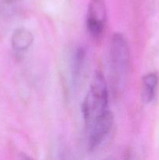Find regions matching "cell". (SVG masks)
Wrapping results in <instances>:
<instances>
[{
    "label": "cell",
    "mask_w": 159,
    "mask_h": 160,
    "mask_svg": "<svg viewBox=\"0 0 159 160\" xmlns=\"http://www.w3.org/2000/svg\"><path fill=\"white\" fill-rule=\"evenodd\" d=\"M111 73L112 87L116 94L123 92L126 84L129 61V48L124 36L119 33L113 34L110 48Z\"/></svg>",
    "instance_id": "6da1fadb"
},
{
    "label": "cell",
    "mask_w": 159,
    "mask_h": 160,
    "mask_svg": "<svg viewBox=\"0 0 159 160\" xmlns=\"http://www.w3.org/2000/svg\"><path fill=\"white\" fill-rule=\"evenodd\" d=\"M108 93L107 84L101 72L98 71L94 76L90 89L82 106V112L86 126L94 119L108 110Z\"/></svg>",
    "instance_id": "7a4b0ae2"
},
{
    "label": "cell",
    "mask_w": 159,
    "mask_h": 160,
    "mask_svg": "<svg viewBox=\"0 0 159 160\" xmlns=\"http://www.w3.org/2000/svg\"><path fill=\"white\" fill-rule=\"evenodd\" d=\"M113 125V116L108 110L93 120L88 129V147L91 151L98 148L111 132Z\"/></svg>",
    "instance_id": "3957f363"
},
{
    "label": "cell",
    "mask_w": 159,
    "mask_h": 160,
    "mask_svg": "<svg viewBox=\"0 0 159 160\" xmlns=\"http://www.w3.org/2000/svg\"><path fill=\"white\" fill-rule=\"evenodd\" d=\"M106 9L104 0H90L87 15V29L95 40H99L104 33Z\"/></svg>",
    "instance_id": "277c9868"
},
{
    "label": "cell",
    "mask_w": 159,
    "mask_h": 160,
    "mask_svg": "<svg viewBox=\"0 0 159 160\" xmlns=\"http://www.w3.org/2000/svg\"><path fill=\"white\" fill-rule=\"evenodd\" d=\"M12 47L17 53L23 52L27 50L34 42V36L26 28H18L12 36Z\"/></svg>",
    "instance_id": "5b68a950"
},
{
    "label": "cell",
    "mask_w": 159,
    "mask_h": 160,
    "mask_svg": "<svg viewBox=\"0 0 159 160\" xmlns=\"http://www.w3.org/2000/svg\"><path fill=\"white\" fill-rule=\"evenodd\" d=\"M157 84H158V78L156 73H148L143 78L141 98L145 104H148L154 99Z\"/></svg>",
    "instance_id": "8992f818"
},
{
    "label": "cell",
    "mask_w": 159,
    "mask_h": 160,
    "mask_svg": "<svg viewBox=\"0 0 159 160\" xmlns=\"http://www.w3.org/2000/svg\"><path fill=\"white\" fill-rule=\"evenodd\" d=\"M85 60V51L83 48H78L73 56L72 61V77L73 82L76 83L80 76Z\"/></svg>",
    "instance_id": "52a82bcc"
}]
</instances>
